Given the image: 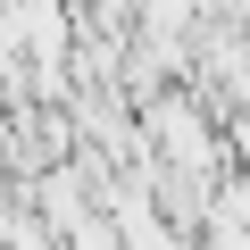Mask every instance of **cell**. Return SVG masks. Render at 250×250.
I'll list each match as a JSON object with an SVG mask.
<instances>
[{"mask_svg": "<svg viewBox=\"0 0 250 250\" xmlns=\"http://www.w3.org/2000/svg\"><path fill=\"white\" fill-rule=\"evenodd\" d=\"M208 217H225L233 233H250V167H225V175H217V200H208Z\"/></svg>", "mask_w": 250, "mask_h": 250, "instance_id": "cell-1", "label": "cell"}]
</instances>
